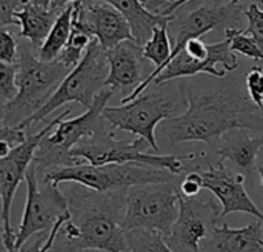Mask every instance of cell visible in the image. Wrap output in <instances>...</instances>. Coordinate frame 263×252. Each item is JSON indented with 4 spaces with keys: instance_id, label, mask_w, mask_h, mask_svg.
I'll use <instances>...</instances> for the list:
<instances>
[{
    "instance_id": "34",
    "label": "cell",
    "mask_w": 263,
    "mask_h": 252,
    "mask_svg": "<svg viewBox=\"0 0 263 252\" xmlns=\"http://www.w3.org/2000/svg\"><path fill=\"white\" fill-rule=\"evenodd\" d=\"M14 146H15V145H14L11 140L0 139V160H2V159H5V157H8Z\"/></svg>"
},
{
    "instance_id": "39",
    "label": "cell",
    "mask_w": 263,
    "mask_h": 252,
    "mask_svg": "<svg viewBox=\"0 0 263 252\" xmlns=\"http://www.w3.org/2000/svg\"><path fill=\"white\" fill-rule=\"evenodd\" d=\"M140 2H142V3H143V5H145V6H146V5H148V3H149V2H153V0H140ZM173 2H176V0H170V2H168V3H173Z\"/></svg>"
},
{
    "instance_id": "18",
    "label": "cell",
    "mask_w": 263,
    "mask_h": 252,
    "mask_svg": "<svg viewBox=\"0 0 263 252\" xmlns=\"http://www.w3.org/2000/svg\"><path fill=\"white\" fill-rule=\"evenodd\" d=\"M83 2H105L120 11L129 23L134 43L142 46L153 32L156 25H170L176 14L163 15L159 12H151L140 0H83Z\"/></svg>"
},
{
    "instance_id": "21",
    "label": "cell",
    "mask_w": 263,
    "mask_h": 252,
    "mask_svg": "<svg viewBox=\"0 0 263 252\" xmlns=\"http://www.w3.org/2000/svg\"><path fill=\"white\" fill-rule=\"evenodd\" d=\"M71 31H72V3L68 5L57 15L49 34L46 35L43 43L39 46V52H37L39 59L45 62L55 60L60 51L63 49V46L66 45L71 35Z\"/></svg>"
},
{
    "instance_id": "5",
    "label": "cell",
    "mask_w": 263,
    "mask_h": 252,
    "mask_svg": "<svg viewBox=\"0 0 263 252\" xmlns=\"http://www.w3.org/2000/svg\"><path fill=\"white\" fill-rule=\"evenodd\" d=\"M174 176L166 169L153 168L148 165L137 163H108V165H91L77 163L72 166L51 168L43 172L39 180L42 183H79L89 189L106 192L116 189H128L137 185L148 183H165L173 182Z\"/></svg>"
},
{
    "instance_id": "28",
    "label": "cell",
    "mask_w": 263,
    "mask_h": 252,
    "mask_svg": "<svg viewBox=\"0 0 263 252\" xmlns=\"http://www.w3.org/2000/svg\"><path fill=\"white\" fill-rule=\"evenodd\" d=\"M247 89L251 102L263 111V71L259 66H254L247 74Z\"/></svg>"
},
{
    "instance_id": "37",
    "label": "cell",
    "mask_w": 263,
    "mask_h": 252,
    "mask_svg": "<svg viewBox=\"0 0 263 252\" xmlns=\"http://www.w3.org/2000/svg\"><path fill=\"white\" fill-rule=\"evenodd\" d=\"M31 2H34L35 5L43 6V8H49V5L52 3V0H31Z\"/></svg>"
},
{
    "instance_id": "33",
    "label": "cell",
    "mask_w": 263,
    "mask_h": 252,
    "mask_svg": "<svg viewBox=\"0 0 263 252\" xmlns=\"http://www.w3.org/2000/svg\"><path fill=\"white\" fill-rule=\"evenodd\" d=\"M188 2H190V0H176V2H173V3H168L163 9H160V11H157V12H159V14H163V15H171V14L177 12L179 8L183 6V5H186ZM230 3L243 5V3H263V2L262 0H231Z\"/></svg>"
},
{
    "instance_id": "17",
    "label": "cell",
    "mask_w": 263,
    "mask_h": 252,
    "mask_svg": "<svg viewBox=\"0 0 263 252\" xmlns=\"http://www.w3.org/2000/svg\"><path fill=\"white\" fill-rule=\"evenodd\" d=\"M262 225V222H256L240 229H233L227 223L220 226L216 225L211 236L206 239L208 246L203 251L263 252Z\"/></svg>"
},
{
    "instance_id": "36",
    "label": "cell",
    "mask_w": 263,
    "mask_h": 252,
    "mask_svg": "<svg viewBox=\"0 0 263 252\" xmlns=\"http://www.w3.org/2000/svg\"><path fill=\"white\" fill-rule=\"evenodd\" d=\"M49 252H102V251H94V249H83V251H69V249L63 248L62 245H57V243L54 242V245H52V248H51V251H49Z\"/></svg>"
},
{
    "instance_id": "11",
    "label": "cell",
    "mask_w": 263,
    "mask_h": 252,
    "mask_svg": "<svg viewBox=\"0 0 263 252\" xmlns=\"http://www.w3.org/2000/svg\"><path fill=\"white\" fill-rule=\"evenodd\" d=\"M23 182L26 183V203L18 231L15 232L14 252L18 251L32 236L49 231L57 219L68 211L66 197L57 185L42 183L43 188H40V180L32 163Z\"/></svg>"
},
{
    "instance_id": "13",
    "label": "cell",
    "mask_w": 263,
    "mask_h": 252,
    "mask_svg": "<svg viewBox=\"0 0 263 252\" xmlns=\"http://www.w3.org/2000/svg\"><path fill=\"white\" fill-rule=\"evenodd\" d=\"M72 26L96 38L105 51L123 40H133L125 15L105 2L79 0L72 3Z\"/></svg>"
},
{
    "instance_id": "12",
    "label": "cell",
    "mask_w": 263,
    "mask_h": 252,
    "mask_svg": "<svg viewBox=\"0 0 263 252\" xmlns=\"http://www.w3.org/2000/svg\"><path fill=\"white\" fill-rule=\"evenodd\" d=\"M217 220H220V208L213 199L202 200L179 192V216L163 240L174 252H202L200 243L211 236Z\"/></svg>"
},
{
    "instance_id": "35",
    "label": "cell",
    "mask_w": 263,
    "mask_h": 252,
    "mask_svg": "<svg viewBox=\"0 0 263 252\" xmlns=\"http://www.w3.org/2000/svg\"><path fill=\"white\" fill-rule=\"evenodd\" d=\"M76 2H79V0H52V3L49 5V8H51V9H54V11L62 12L68 5L76 3Z\"/></svg>"
},
{
    "instance_id": "8",
    "label": "cell",
    "mask_w": 263,
    "mask_h": 252,
    "mask_svg": "<svg viewBox=\"0 0 263 252\" xmlns=\"http://www.w3.org/2000/svg\"><path fill=\"white\" fill-rule=\"evenodd\" d=\"M177 216L179 189L173 182L137 185L126 189L122 220L125 231L143 229L165 237L171 232Z\"/></svg>"
},
{
    "instance_id": "6",
    "label": "cell",
    "mask_w": 263,
    "mask_h": 252,
    "mask_svg": "<svg viewBox=\"0 0 263 252\" xmlns=\"http://www.w3.org/2000/svg\"><path fill=\"white\" fill-rule=\"evenodd\" d=\"M108 69L109 66L106 51L96 38H92L88 48L85 49V54L80 62L66 74V77L60 82V85L46 100V103L17 126L26 131L42 122L49 114H52L60 106L71 102H77L82 106L89 108L99 91L105 88Z\"/></svg>"
},
{
    "instance_id": "19",
    "label": "cell",
    "mask_w": 263,
    "mask_h": 252,
    "mask_svg": "<svg viewBox=\"0 0 263 252\" xmlns=\"http://www.w3.org/2000/svg\"><path fill=\"white\" fill-rule=\"evenodd\" d=\"M237 134L225 139L217 149L220 162H233L243 174H251L256 169V159L263 146V135L250 137L245 129H237Z\"/></svg>"
},
{
    "instance_id": "30",
    "label": "cell",
    "mask_w": 263,
    "mask_h": 252,
    "mask_svg": "<svg viewBox=\"0 0 263 252\" xmlns=\"http://www.w3.org/2000/svg\"><path fill=\"white\" fill-rule=\"evenodd\" d=\"M203 189L202 186V176L199 172V169H193L190 171L185 179L182 180L180 183V188H179V192L185 197H194V196H199L200 191Z\"/></svg>"
},
{
    "instance_id": "15",
    "label": "cell",
    "mask_w": 263,
    "mask_h": 252,
    "mask_svg": "<svg viewBox=\"0 0 263 252\" xmlns=\"http://www.w3.org/2000/svg\"><path fill=\"white\" fill-rule=\"evenodd\" d=\"M237 66L239 60L231 49V42L230 38H225L223 42L208 45V55L203 60L191 59L185 51H180L160 71L151 85L160 86L166 82L182 77H194L197 74H210L211 77L223 79L227 72L234 71Z\"/></svg>"
},
{
    "instance_id": "10",
    "label": "cell",
    "mask_w": 263,
    "mask_h": 252,
    "mask_svg": "<svg viewBox=\"0 0 263 252\" xmlns=\"http://www.w3.org/2000/svg\"><path fill=\"white\" fill-rule=\"evenodd\" d=\"M71 114V108H66L59 117L51 120L42 129L34 134L26 131V137L23 142L15 145L8 157L0 160V222H2V242L6 252H14L15 243V232L12 231L11 225V208L15 191L18 185L25 180V174L32 163V157L35 148L39 146L42 137L49 132L59 122L66 119Z\"/></svg>"
},
{
    "instance_id": "31",
    "label": "cell",
    "mask_w": 263,
    "mask_h": 252,
    "mask_svg": "<svg viewBox=\"0 0 263 252\" xmlns=\"http://www.w3.org/2000/svg\"><path fill=\"white\" fill-rule=\"evenodd\" d=\"M22 6V0H0V29L9 25H18L14 12Z\"/></svg>"
},
{
    "instance_id": "40",
    "label": "cell",
    "mask_w": 263,
    "mask_h": 252,
    "mask_svg": "<svg viewBox=\"0 0 263 252\" xmlns=\"http://www.w3.org/2000/svg\"><path fill=\"white\" fill-rule=\"evenodd\" d=\"M262 2H263V0H262Z\"/></svg>"
},
{
    "instance_id": "14",
    "label": "cell",
    "mask_w": 263,
    "mask_h": 252,
    "mask_svg": "<svg viewBox=\"0 0 263 252\" xmlns=\"http://www.w3.org/2000/svg\"><path fill=\"white\" fill-rule=\"evenodd\" d=\"M202 176V186L213 192V196L220 202V220L233 212H247L256 217L263 223V212L251 200L245 189V176L237 174L227 168L223 162L217 166L206 162V168H197Z\"/></svg>"
},
{
    "instance_id": "25",
    "label": "cell",
    "mask_w": 263,
    "mask_h": 252,
    "mask_svg": "<svg viewBox=\"0 0 263 252\" xmlns=\"http://www.w3.org/2000/svg\"><path fill=\"white\" fill-rule=\"evenodd\" d=\"M69 219V211H65L59 219L57 222L52 225V228L49 231H45V232H39L35 236H32L25 245H22V248L17 252H49L54 242H55V237L59 234V229L62 226V223L65 220Z\"/></svg>"
},
{
    "instance_id": "32",
    "label": "cell",
    "mask_w": 263,
    "mask_h": 252,
    "mask_svg": "<svg viewBox=\"0 0 263 252\" xmlns=\"http://www.w3.org/2000/svg\"><path fill=\"white\" fill-rule=\"evenodd\" d=\"M26 137V131L20 129L18 126H0V139H6L11 140L14 145H18L20 142H23Z\"/></svg>"
},
{
    "instance_id": "16",
    "label": "cell",
    "mask_w": 263,
    "mask_h": 252,
    "mask_svg": "<svg viewBox=\"0 0 263 252\" xmlns=\"http://www.w3.org/2000/svg\"><path fill=\"white\" fill-rule=\"evenodd\" d=\"M106 57L109 69L105 88H111L112 91L131 92L145 79L142 66V46L134 43V40L120 42L119 45L106 51Z\"/></svg>"
},
{
    "instance_id": "22",
    "label": "cell",
    "mask_w": 263,
    "mask_h": 252,
    "mask_svg": "<svg viewBox=\"0 0 263 252\" xmlns=\"http://www.w3.org/2000/svg\"><path fill=\"white\" fill-rule=\"evenodd\" d=\"M126 252H174L168 248L163 236L143 229L126 231Z\"/></svg>"
},
{
    "instance_id": "9",
    "label": "cell",
    "mask_w": 263,
    "mask_h": 252,
    "mask_svg": "<svg viewBox=\"0 0 263 252\" xmlns=\"http://www.w3.org/2000/svg\"><path fill=\"white\" fill-rule=\"evenodd\" d=\"M179 106L163 91H151L140 94L134 100L120 106H105L103 119L112 128L128 131L148 142L153 152H159L156 140V128L163 120L174 117Z\"/></svg>"
},
{
    "instance_id": "3",
    "label": "cell",
    "mask_w": 263,
    "mask_h": 252,
    "mask_svg": "<svg viewBox=\"0 0 263 252\" xmlns=\"http://www.w3.org/2000/svg\"><path fill=\"white\" fill-rule=\"evenodd\" d=\"M35 49L37 48L25 38L18 45V55L15 62L17 94L3 105V126H17L39 111L71 71L59 60L45 62L39 59V55H35Z\"/></svg>"
},
{
    "instance_id": "20",
    "label": "cell",
    "mask_w": 263,
    "mask_h": 252,
    "mask_svg": "<svg viewBox=\"0 0 263 252\" xmlns=\"http://www.w3.org/2000/svg\"><path fill=\"white\" fill-rule=\"evenodd\" d=\"M59 14V11L39 6L34 2H28L22 5V9L14 12V17L18 22L20 35L28 40L34 48H37L49 34Z\"/></svg>"
},
{
    "instance_id": "29",
    "label": "cell",
    "mask_w": 263,
    "mask_h": 252,
    "mask_svg": "<svg viewBox=\"0 0 263 252\" xmlns=\"http://www.w3.org/2000/svg\"><path fill=\"white\" fill-rule=\"evenodd\" d=\"M18 55V43L15 37L6 31L5 28L0 29V60L5 63H15Z\"/></svg>"
},
{
    "instance_id": "2",
    "label": "cell",
    "mask_w": 263,
    "mask_h": 252,
    "mask_svg": "<svg viewBox=\"0 0 263 252\" xmlns=\"http://www.w3.org/2000/svg\"><path fill=\"white\" fill-rule=\"evenodd\" d=\"M62 192L66 197L69 222L77 231V239L71 245L55 240L57 245L69 251L126 252V231L122 226L126 189L99 192L71 182Z\"/></svg>"
},
{
    "instance_id": "24",
    "label": "cell",
    "mask_w": 263,
    "mask_h": 252,
    "mask_svg": "<svg viewBox=\"0 0 263 252\" xmlns=\"http://www.w3.org/2000/svg\"><path fill=\"white\" fill-rule=\"evenodd\" d=\"M225 37L231 42V49L254 60H263V51L242 28H225Z\"/></svg>"
},
{
    "instance_id": "26",
    "label": "cell",
    "mask_w": 263,
    "mask_h": 252,
    "mask_svg": "<svg viewBox=\"0 0 263 252\" xmlns=\"http://www.w3.org/2000/svg\"><path fill=\"white\" fill-rule=\"evenodd\" d=\"M243 14L248 22L243 31L251 35V38L263 51V9L259 8V3H250Z\"/></svg>"
},
{
    "instance_id": "1",
    "label": "cell",
    "mask_w": 263,
    "mask_h": 252,
    "mask_svg": "<svg viewBox=\"0 0 263 252\" xmlns=\"http://www.w3.org/2000/svg\"><path fill=\"white\" fill-rule=\"evenodd\" d=\"M188 109L163 120L162 134L170 145L183 142H203L213 145L223 134L245 129L263 132V111L251 99L230 91L193 92L183 89Z\"/></svg>"
},
{
    "instance_id": "4",
    "label": "cell",
    "mask_w": 263,
    "mask_h": 252,
    "mask_svg": "<svg viewBox=\"0 0 263 252\" xmlns=\"http://www.w3.org/2000/svg\"><path fill=\"white\" fill-rule=\"evenodd\" d=\"M112 94L114 91L111 88H103L82 115L69 120L63 119L42 137L32 157V166L35 168L37 177L51 168L72 166L85 162L82 159L72 157L69 151L80 140L108 129V123L103 119L102 111L108 105V100H111Z\"/></svg>"
},
{
    "instance_id": "7",
    "label": "cell",
    "mask_w": 263,
    "mask_h": 252,
    "mask_svg": "<svg viewBox=\"0 0 263 252\" xmlns=\"http://www.w3.org/2000/svg\"><path fill=\"white\" fill-rule=\"evenodd\" d=\"M151 148L148 142L137 137L133 142L117 140L109 129L97 132L91 137L80 140L69 154L82 159L91 165H108V163H137L148 165L159 169H166L173 176H180L186 166V160H194L196 154L188 156H159L156 152H146Z\"/></svg>"
},
{
    "instance_id": "23",
    "label": "cell",
    "mask_w": 263,
    "mask_h": 252,
    "mask_svg": "<svg viewBox=\"0 0 263 252\" xmlns=\"http://www.w3.org/2000/svg\"><path fill=\"white\" fill-rule=\"evenodd\" d=\"M91 40L92 38L86 32H83L82 29L72 26L71 35H69L66 45L63 46V49L60 51V54H59V57L55 60L62 62L66 68L72 69L80 62V59L83 57L85 49L88 48Z\"/></svg>"
},
{
    "instance_id": "27",
    "label": "cell",
    "mask_w": 263,
    "mask_h": 252,
    "mask_svg": "<svg viewBox=\"0 0 263 252\" xmlns=\"http://www.w3.org/2000/svg\"><path fill=\"white\" fill-rule=\"evenodd\" d=\"M15 74H17L15 63H5L0 60V99L5 102L14 99L17 94Z\"/></svg>"
},
{
    "instance_id": "38",
    "label": "cell",
    "mask_w": 263,
    "mask_h": 252,
    "mask_svg": "<svg viewBox=\"0 0 263 252\" xmlns=\"http://www.w3.org/2000/svg\"><path fill=\"white\" fill-rule=\"evenodd\" d=\"M256 171L259 172L260 176V180H262V188H263V166H256Z\"/></svg>"
}]
</instances>
